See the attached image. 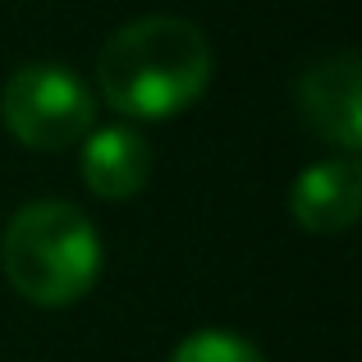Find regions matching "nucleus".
<instances>
[{
    "mask_svg": "<svg viewBox=\"0 0 362 362\" xmlns=\"http://www.w3.org/2000/svg\"><path fill=\"white\" fill-rule=\"evenodd\" d=\"M211 83V46L202 28L175 14L124 23L97 60V88L129 119H170Z\"/></svg>",
    "mask_w": 362,
    "mask_h": 362,
    "instance_id": "obj_1",
    "label": "nucleus"
},
{
    "mask_svg": "<svg viewBox=\"0 0 362 362\" xmlns=\"http://www.w3.org/2000/svg\"><path fill=\"white\" fill-rule=\"evenodd\" d=\"M14 293L37 308H69L97 284L101 275V239L92 221L69 202H28L14 211L0 239Z\"/></svg>",
    "mask_w": 362,
    "mask_h": 362,
    "instance_id": "obj_2",
    "label": "nucleus"
},
{
    "mask_svg": "<svg viewBox=\"0 0 362 362\" xmlns=\"http://www.w3.org/2000/svg\"><path fill=\"white\" fill-rule=\"evenodd\" d=\"M0 119L23 147L64 151L92 133V92L60 64H23L0 92Z\"/></svg>",
    "mask_w": 362,
    "mask_h": 362,
    "instance_id": "obj_3",
    "label": "nucleus"
},
{
    "mask_svg": "<svg viewBox=\"0 0 362 362\" xmlns=\"http://www.w3.org/2000/svg\"><path fill=\"white\" fill-rule=\"evenodd\" d=\"M298 110L317 138L344 147L349 156L362 147V64L358 55H326L298 78Z\"/></svg>",
    "mask_w": 362,
    "mask_h": 362,
    "instance_id": "obj_4",
    "label": "nucleus"
},
{
    "mask_svg": "<svg viewBox=\"0 0 362 362\" xmlns=\"http://www.w3.org/2000/svg\"><path fill=\"white\" fill-rule=\"evenodd\" d=\"M289 211L308 234H339L362 211V170L354 160H321L303 170L289 193Z\"/></svg>",
    "mask_w": 362,
    "mask_h": 362,
    "instance_id": "obj_5",
    "label": "nucleus"
},
{
    "mask_svg": "<svg viewBox=\"0 0 362 362\" xmlns=\"http://www.w3.org/2000/svg\"><path fill=\"white\" fill-rule=\"evenodd\" d=\"M151 175V151L133 129H97L88 133L83 147V179L97 197L124 202V197L142 193Z\"/></svg>",
    "mask_w": 362,
    "mask_h": 362,
    "instance_id": "obj_6",
    "label": "nucleus"
},
{
    "mask_svg": "<svg viewBox=\"0 0 362 362\" xmlns=\"http://www.w3.org/2000/svg\"><path fill=\"white\" fill-rule=\"evenodd\" d=\"M170 362H262V354L230 330H197L175 349Z\"/></svg>",
    "mask_w": 362,
    "mask_h": 362,
    "instance_id": "obj_7",
    "label": "nucleus"
}]
</instances>
